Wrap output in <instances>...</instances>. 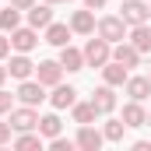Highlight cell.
<instances>
[{
  "label": "cell",
  "instance_id": "28",
  "mask_svg": "<svg viewBox=\"0 0 151 151\" xmlns=\"http://www.w3.org/2000/svg\"><path fill=\"white\" fill-rule=\"evenodd\" d=\"M11 102H14V95H7V91L0 88V113H11Z\"/></svg>",
  "mask_w": 151,
  "mask_h": 151
},
{
  "label": "cell",
  "instance_id": "33",
  "mask_svg": "<svg viewBox=\"0 0 151 151\" xmlns=\"http://www.w3.org/2000/svg\"><path fill=\"white\" fill-rule=\"evenodd\" d=\"M46 4H70V0H46Z\"/></svg>",
  "mask_w": 151,
  "mask_h": 151
},
{
  "label": "cell",
  "instance_id": "17",
  "mask_svg": "<svg viewBox=\"0 0 151 151\" xmlns=\"http://www.w3.org/2000/svg\"><path fill=\"white\" fill-rule=\"evenodd\" d=\"M60 63H63V70H70V74H74V70L84 67V53L74 49V46L67 42V46H60Z\"/></svg>",
  "mask_w": 151,
  "mask_h": 151
},
{
  "label": "cell",
  "instance_id": "26",
  "mask_svg": "<svg viewBox=\"0 0 151 151\" xmlns=\"http://www.w3.org/2000/svg\"><path fill=\"white\" fill-rule=\"evenodd\" d=\"M49 148H53V151H70V148H74V141H63V137H53V141H49Z\"/></svg>",
  "mask_w": 151,
  "mask_h": 151
},
{
  "label": "cell",
  "instance_id": "32",
  "mask_svg": "<svg viewBox=\"0 0 151 151\" xmlns=\"http://www.w3.org/2000/svg\"><path fill=\"white\" fill-rule=\"evenodd\" d=\"M4 81H7V67L0 63V84H4Z\"/></svg>",
  "mask_w": 151,
  "mask_h": 151
},
{
  "label": "cell",
  "instance_id": "36",
  "mask_svg": "<svg viewBox=\"0 0 151 151\" xmlns=\"http://www.w3.org/2000/svg\"><path fill=\"white\" fill-rule=\"evenodd\" d=\"M148 7H151V4H148Z\"/></svg>",
  "mask_w": 151,
  "mask_h": 151
},
{
  "label": "cell",
  "instance_id": "29",
  "mask_svg": "<svg viewBox=\"0 0 151 151\" xmlns=\"http://www.w3.org/2000/svg\"><path fill=\"white\" fill-rule=\"evenodd\" d=\"M7 53H11V39H7V35H0V60H4Z\"/></svg>",
  "mask_w": 151,
  "mask_h": 151
},
{
  "label": "cell",
  "instance_id": "4",
  "mask_svg": "<svg viewBox=\"0 0 151 151\" xmlns=\"http://www.w3.org/2000/svg\"><path fill=\"white\" fill-rule=\"evenodd\" d=\"M18 99H21V102H25V106H39V102H42V99H49V95H46V84H42V81H32V77H25V81H21V88H18Z\"/></svg>",
  "mask_w": 151,
  "mask_h": 151
},
{
  "label": "cell",
  "instance_id": "15",
  "mask_svg": "<svg viewBox=\"0 0 151 151\" xmlns=\"http://www.w3.org/2000/svg\"><path fill=\"white\" fill-rule=\"evenodd\" d=\"M102 77H106V84H113V88H119V84H127V77H130V67H123V63H116V60H109V63L102 67Z\"/></svg>",
  "mask_w": 151,
  "mask_h": 151
},
{
  "label": "cell",
  "instance_id": "7",
  "mask_svg": "<svg viewBox=\"0 0 151 151\" xmlns=\"http://www.w3.org/2000/svg\"><path fill=\"white\" fill-rule=\"evenodd\" d=\"M35 77L46 88H53V84H60V77H63V63H60V60H42L35 67Z\"/></svg>",
  "mask_w": 151,
  "mask_h": 151
},
{
  "label": "cell",
  "instance_id": "34",
  "mask_svg": "<svg viewBox=\"0 0 151 151\" xmlns=\"http://www.w3.org/2000/svg\"><path fill=\"white\" fill-rule=\"evenodd\" d=\"M148 127H151V113H148Z\"/></svg>",
  "mask_w": 151,
  "mask_h": 151
},
{
  "label": "cell",
  "instance_id": "1",
  "mask_svg": "<svg viewBox=\"0 0 151 151\" xmlns=\"http://www.w3.org/2000/svg\"><path fill=\"white\" fill-rule=\"evenodd\" d=\"M81 53H84V63H88V67H99V70L113 60V49H109V42H106L102 35H99V39H88Z\"/></svg>",
  "mask_w": 151,
  "mask_h": 151
},
{
  "label": "cell",
  "instance_id": "5",
  "mask_svg": "<svg viewBox=\"0 0 151 151\" xmlns=\"http://www.w3.org/2000/svg\"><path fill=\"white\" fill-rule=\"evenodd\" d=\"M119 18H123V21H127L130 28H134V25H144V21L151 18V7H148V4H141V0H127V4H123V14H119Z\"/></svg>",
  "mask_w": 151,
  "mask_h": 151
},
{
  "label": "cell",
  "instance_id": "16",
  "mask_svg": "<svg viewBox=\"0 0 151 151\" xmlns=\"http://www.w3.org/2000/svg\"><path fill=\"white\" fill-rule=\"evenodd\" d=\"M70 28H74L77 35H91V32H95V14H91V7L74 11V18H70Z\"/></svg>",
  "mask_w": 151,
  "mask_h": 151
},
{
  "label": "cell",
  "instance_id": "14",
  "mask_svg": "<svg viewBox=\"0 0 151 151\" xmlns=\"http://www.w3.org/2000/svg\"><path fill=\"white\" fill-rule=\"evenodd\" d=\"M49 21H53V4H32V7H28V25H32L35 32L46 28Z\"/></svg>",
  "mask_w": 151,
  "mask_h": 151
},
{
  "label": "cell",
  "instance_id": "22",
  "mask_svg": "<svg viewBox=\"0 0 151 151\" xmlns=\"http://www.w3.org/2000/svg\"><path fill=\"white\" fill-rule=\"evenodd\" d=\"M130 42H134V46H137L141 53H148V49H151V28H148V21H144V25H134V28H130Z\"/></svg>",
  "mask_w": 151,
  "mask_h": 151
},
{
  "label": "cell",
  "instance_id": "25",
  "mask_svg": "<svg viewBox=\"0 0 151 151\" xmlns=\"http://www.w3.org/2000/svg\"><path fill=\"white\" fill-rule=\"evenodd\" d=\"M14 148H42V134H32V130H25L21 137H14Z\"/></svg>",
  "mask_w": 151,
  "mask_h": 151
},
{
  "label": "cell",
  "instance_id": "2",
  "mask_svg": "<svg viewBox=\"0 0 151 151\" xmlns=\"http://www.w3.org/2000/svg\"><path fill=\"white\" fill-rule=\"evenodd\" d=\"M99 35L106 39L109 46H113V42H123V39H127V21H123L119 14H109V18H102V21H99Z\"/></svg>",
  "mask_w": 151,
  "mask_h": 151
},
{
  "label": "cell",
  "instance_id": "27",
  "mask_svg": "<svg viewBox=\"0 0 151 151\" xmlns=\"http://www.w3.org/2000/svg\"><path fill=\"white\" fill-rule=\"evenodd\" d=\"M11 134H14V127L11 123H0V144H11Z\"/></svg>",
  "mask_w": 151,
  "mask_h": 151
},
{
  "label": "cell",
  "instance_id": "19",
  "mask_svg": "<svg viewBox=\"0 0 151 151\" xmlns=\"http://www.w3.org/2000/svg\"><path fill=\"white\" fill-rule=\"evenodd\" d=\"M127 95L134 102H144L151 95V77H127Z\"/></svg>",
  "mask_w": 151,
  "mask_h": 151
},
{
  "label": "cell",
  "instance_id": "10",
  "mask_svg": "<svg viewBox=\"0 0 151 151\" xmlns=\"http://www.w3.org/2000/svg\"><path fill=\"white\" fill-rule=\"evenodd\" d=\"M49 102H53V109H70V106L77 102V91L70 88V84H53Z\"/></svg>",
  "mask_w": 151,
  "mask_h": 151
},
{
  "label": "cell",
  "instance_id": "12",
  "mask_svg": "<svg viewBox=\"0 0 151 151\" xmlns=\"http://www.w3.org/2000/svg\"><path fill=\"white\" fill-rule=\"evenodd\" d=\"M91 102H95V109H99V116L113 113V109H116V95H113V84H102V88H95Z\"/></svg>",
  "mask_w": 151,
  "mask_h": 151
},
{
  "label": "cell",
  "instance_id": "18",
  "mask_svg": "<svg viewBox=\"0 0 151 151\" xmlns=\"http://www.w3.org/2000/svg\"><path fill=\"white\" fill-rule=\"evenodd\" d=\"M123 123H127V127H148V113H144V106L130 99V102L123 106Z\"/></svg>",
  "mask_w": 151,
  "mask_h": 151
},
{
  "label": "cell",
  "instance_id": "20",
  "mask_svg": "<svg viewBox=\"0 0 151 151\" xmlns=\"http://www.w3.org/2000/svg\"><path fill=\"white\" fill-rule=\"evenodd\" d=\"M60 130H63V123H60V116H56V113H46V116H39V134H42L46 141L60 137Z\"/></svg>",
  "mask_w": 151,
  "mask_h": 151
},
{
  "label": "cell",
  "instance_id": "9",
  "mask_svg": "<svg viewBox=\"0 0 151 151\" xmlns=\"http://www.w3.org/2000/svg\"><path fill=\"white\" fill-rule=\"evenodd\" d=\"M113 60H116V63H123V67H137V60H141V49H137L134 42H116Z\"/></svg>",
  "mask_w": 151,
  "mask_h": 151
},
{
  "label": "cell",
  "instance_id": "11",
  "mask_svg": "<svg viewBox=\"0 0 151 151\" xmlns=\"http://www.w3.org/2000/svg\"><path fill=\"white\" fill-rule=\"evenodd\" d=\"M7 74H11V77H18V81H25V77H32V74H35V63H32L25 53H18V56H11V63H7Z\"/></svg>",
  "mask_w": 151,
  "mask_h": 151
},
{
  "label": "cell",
  "instance_id": "31",
  "mask_svg": "<svg viewBox=\"0 0 151 151\" xmlns=\"http://www.w3.org/2000/svg\"><path fill=\"white\" fill-rule=\"evenodd\" d=\"M109 0H84V7H91V11H99V7H106Z\"/></svg>",
  "mask_w": 151,
  "mask_h": 151
},
{
  "label": "cell",
  "instance_id": "24",
  "mask_svg": "<svg viewBox=\"0 0 151 151\" xmlns=\"http://www.w3.org/2000/svg\"><path fill=\"white\" fill-rule=\"evenodd\" d=\"M123 130H127V123H123V119H109V123H106V130H102V134H106V141H123Z\"/></svg>",
  "mask_w": 151,
  "mask_h": 151
},
{
  "label": "cell",
  "instance_id": "6",
  "mask_svg": "<svg viewBox=\"0 0 151 151\" xmlns=\"http://www.w3.org/2000/svg\"><path fill=\"white\" fill-rule=\"evenodd\" d=\"M35 42H39V35H35V28H32V25H28V28H21V25H18V28L11 32V49H18V53H32V49H35Z\"/></svg>",
  "mask_w": 151,
  "mask_h": 151
},
{
  "label": "cell",
  "instance_id": "13",
  "mask_svg": "<svg viewBox=\"0 0 151 151\" xmlns=\"http://www.w3.org/2000/svg\"><path fill=\"white\" fill-rule=\"evenodd\" d=\"M70 32H74L70 25H60V21H49V25H46V42L60 49V46H67V42H70Z\"/></svg>",
  "mask_w": 151,
  "mask_h": 151
},
{
  "label": "cell",
  "instance_id": "35",
  "mask_svg": "<svg viewBox=\"0 0 151 151\" xmlns=\"http://www.w3.org/2000/svg\"><path fill=\"white\" fill-rule=\"evenodd\" d=\"M148 77H151V70H148Z\"/></svg>",
  "mask_w": 151,
  "mask_h": 151
},
{
  "label": "cell",
  "instance_id": "3",
  "mask_svg": "<svg viewBox=\"0 0 151 151\" xmlns=\"http://www.w3.org/2000/svg\"><path fill=\"white\" fill-rule=\"evenodd\" d=\"M11 127H14L18 134H25V130H39V113H35V106L11 109Z\"/></svg>",
  "mask_w": 151,
  "mask_h": 151
},
{
  "label": "cell",
  "instance_id": "30",
  "mask_svg": "<svg viewBox=\"0 0 151 151\" xmlns=\"http://www.w3.org/2000/svg\"><path fill=\"white\" fill-rule=\"evenodd\" d=\"M11 4H14L18 11H28V7H32V4H39V0H11Z\"/></svg>",
  "mask_w": 151,
  "mask_h": 151
},
{
  "label": "cell",
  "instance_id": "21",
  "mask_svg": "<svg viewBox=\"0 0 151 151\" xmlns=\"http://www.w3.org/2000/svg\"><path fill=\"white\" fill-rule=\"evenodd\" d=\"M70 113H74V123H95V116H99V109H95V102H74L70 106Z\"/></svg>",
  "mask_w": 151,
  "mask_h": 151
},
{
  "label": "cell",
  "instance_id": "23",
  "mask_svg": "<svg viewBox=\"0 0 151 151\" xmlns=\"http://www.w3.org/2000/svg\"><path fill=\"white\" fill-rule=\"evenodd\" d=\"M18 21H21V11H18L14 4L0 11V28H4V32H14V28H18Z\"/></svg>",
  "mask_w": 151,
  "mask_h": 151
},
{
  "label": "cell",
  "instance_id": "8",
  "mask_svg": "<svg viewBox=\"0 0 151 151\" xmlns=\"http://www.w3.org/2000/svg\"><path fill=\"white\" fill-rule=\"evenodd\" d=\"M102 141H106V134H99L91 123H84V127L77 130V141H74V144H77L81 151H99V148H102Z\"/></svg>",
  "mask_w": 151,
  "mask_h": 151
}]
</instances>
